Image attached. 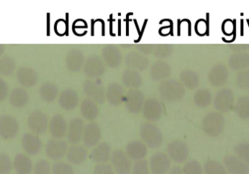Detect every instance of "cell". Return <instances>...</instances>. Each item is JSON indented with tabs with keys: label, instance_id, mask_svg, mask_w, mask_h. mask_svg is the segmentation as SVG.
Segmentation results:
<instances>
[{
	"label": "cell",
	"instance_id": "obj_1",
	"mask_svg": "<svg viewBox=\"0 0 249 174\" xmlns=\"http://www.w3.org/2000/svg\"><path fill=\"white\" fill-rule=\"evenodd\" d=\"M158 91L164 100L169 102L181 100L185 93L182 83L176 80H164L161 82L158 87Z\"/></svg>",
	"mask_w": 249,
	"mask_h": 174
},
{
	"label": "cell",
	"instance_id": "obj_2",
	"mask_svg": "<svg viewBox=\"0 0 249 174\" xmlns=\"http://www.w3.org/2000/svg\"><path fill=\"white\" fill-rule=\"evenodd\" d=\"M140 137L142 141L149 148H158L163 141L162 131L152 122L142 124L140 128Z\"/></svg>",
	"mask_w": 249,
	"mask_h": 174
},
{
	"label": "cell",
	"instance_id": "obj_3",
	"mask_svg": "<svg viewBox=\"0 0 249 174\" xmlns=\"http://www.w3.org/2000/svg\"><path fill=\"white\" fill-rule=\"evenodd\" d=\"M83 71L90 79H99L106 72V64L102 58L96 54H92L85 61Z\"/></svg>",
	"mask_w": 249,
	"mask_h": 174
},
{
	"label": "cell",
	"instance_id": "obj_4",
	"mask_svg": "<svg viewBox=\"0 0 249 174\" xmlns=\"http://www.w3.org/2000/svg\"><path fill=\"white\" fill-rule=\"evenodd\" d=\"M83 91L88 99H91L96 103L103 104L106 100V90L99 80L91 79L86 80L83 83Z\"/></svg>",
	"mask_w": 249,
	"mask_h": 174
},
{
	"label": "cell",
	"instance_id": "obj_5",
	"mask_svg": "<svg viewBox=\"0 0 249 174\" xmlns=\"http://www.w3.org/2000/svg\"><path fill=\"white\" fill-rule=\"evenodd\" d=\"M48 118L46 114L41 110H35L28 117L27 125L33 134L42 135L48 128Z\"/></svg>",
	"mask_w": 249,
	"mask_h": 174
},
{
	"label": "cell",
	"instance_id": "obj_6",
	"mask_svg": "<svg viewBox=\"0 0 249 174\" xmlns=\"http://www.w3.org/2000/svg\"><path fill=\"white\" fill-rule=\"evenodd\" d=\"M168 157L177 163H183L188 158L190 155L188 146L182 140H174L167 147Z\"/></svg>",
	"mask_w": 249,
	"mask_h": 174
},
{
	"label": "cell",
	"instance_id": "obj_7",
	"mask_svg": "<svg viewBox=\"0 0 249 174\" xmlns=\"http://www.w3.org/2000/svg\"><path fill=\"white\" fill-rule=\"evenodd\" d=\"M145 97L143 92L138 89H130L124 95L126 109L131 114H138L143 109Z\"/></svg>",
	"mask_w": 249,
	"mask_h": 174
},
{
	"label": "cell",
	"instance_id": "obj_8",
	"mask_svg": "<svg viewBox=\"0 0 249 174\" xmlns=\"http://www.w3.org/2000/svg\"><path fill=\"white\" fill-rule=\"evenodd\" d=\"M149 166L152 174H167L171 169V160L165 153L157 152L151 157Z\"/></svg>",
	"mask_w": 249,
	"mask_h": 174
},
{
	"label": "cell",
	"instance_id": "obj_9",
	"mask_svg": "<svg viewBox=\"0 0 249 174\" xmlns=\"http://www.w3.org/2000/svg\"><path fill=\"white\" fill-rule=\"evenodd\" d=\"M111 163L117 174H130L131 173V160L121 150H115L111 156Z\"/></svg>",
	"mask_w": 249,
	"mask_h": 174
},
{
	"label": "cell",
	"instance_id": "obj_10",
	"mask_svg": "<svg viewBox=\"0 0 249 174\" xmlns=\"http://www.w3.org/2000/svg\"><path fill=\"white\" fill-rule=\"evenodd\" d=\"M164 110L165 108L162 102L156 99H149L145 101L142 109L143 118L146 121L152 122H155L161 119L163 116Z\"/></svg>",
	"mask_w": 249,
	"mask_h": 174
},
{
	"label": "cell",
	"instance_id": "obj_11",
	"mask_svg": "<svg viewBox=\"0 0 249 174\" xmlns=\"http://www.w3.org/2000/svg\"><path fill=\"white\" fill-rule=\"evenodd\" d=\"M19 123L15 117L3 115L0 117V137L5 140L11 139L17 136Z\"/></svg>",
	"mask_w": 249,
	"mask_h": 174
},
{
	"label": "cell",
	"instance_id": "obj_12",
	"mask_svg": "<svg viewBox=\"0 0 249 174\" xmlns=\"http://www.w3.org/2000/svg\"><path fill=\"white\" fill-rule=\"evenodd\" d=\"M102 139V130L99 124L96 122H90L85 125L83 131V141L85 147H95L100 142Z\"/></svg>",
	"mask_w": 249,
	"mask_h": 174
},
{
	"label": "cell",
	"instance_id": "obj_13",
	"mask_svg": "<svg viewBox=\"0 0 249 174\" xmlns=\"http://www.w3.org/2000/svg\"><path fill=\"white\" fill-rule=\"evenodd\" d=\"M68 144L62 139H52L45 145V154L53 160H59L67 155Z\"/></svg>",
	"mask_w": 249,
	"mask_h": 174
},
{
	"label": "cell",
	"instance_id": "obj_14",
	"mask_svg": "<svg viewBox=\"0 0 249 174\" xmlns=\"http://www.w3.org/2000/svg\"><path fill=\"white\" fill-rule=\"evenodd\" d=\"M102 56L105 64L111 68H118L123 62L122 52L116 45H107L104 46Z\"/></svg>",
	"mask_w": 249,
	"mask_h": 174
},
{
	"label": "cell",
	"instance_id": "obj_15",
	"mask_svg": "<svg viewBox=\"0 0 249 174\" xmlns=\"http://www.w3.org/2000/svg\"><path fill=\"white\" fill-rule=\"evenodd\" d=\"M50 134L56 139H61L67 135L68 125L67 121L63 115H54L48 124Z\"/></svg>",
	"mask_w": 249,
	"mask_h": 174
},
{
	"label": "cell",
	"instance_id": "obj_16",
	"mask_svg": "<svg viewBox=\"0 0 249 174\" xmlns=\"http://www.w3.org/2000/svg\"><path fill=\"white\" fill-rule=\"evenodd\" d=\"M84 128V121L82 118H74L71 120L67 133V139L70 144L74 145L81 141Z\"/></svg>",
	"mask_w": 249,
	"mask_h": 174
},
{
	"label": "cell",
	"instance_id": "obj_17",
	"mask_svg": "<svg viewBox=\"0 0 249 174\" xmlns=\"http://www.w3.org/2000/svg\"><path fill=\"white\" fill-rule=\"evenodd\" d=\"M21 146L28 155L36 156L42 150V142L38 135L32 133H26L22 137Z\"/></svg>",
	"mask_w": 249,
	"mask_h": 174
},
{
	"label": "cell",
	"instance_id": "obj_18",
	"mask_svg": "<svg viewBox=\"0 0 249 174\" xmlns=\"http://www.w3.org/2000/svg\"><path fill=\"white\" fill-rule=\"evenodd\" d=\"M85 55L79 48H72L67 52L65 58L66 66L71 71H80L84 67Z\"/></svg>",
	"mask_w": 249,
	"mask_h": 174
},
{
	"label": "cell",
	"instance_id": "obj_19",
	"mask_svg": "<svg viewBox=\"0 0 249 174\" xmlns=\"http://www.w3.org/2000/svg\"><path fill=\"white\" fill-rule=\"evenodd\" d=\"M125 64L130 70L135 71H143L149 65V60L147 57L139 52H128L124 58Z\"/></svg>",
	"mask_w": 249,
	"mask_h": 174
},
{
	"label": "cell",
	"instance_id": "obj_20",
	"mask_svg": "<svg viewBox=\"0 0 249 174\" xmlns=\"http://www.w3.org/2000/svg\"><path fill=\"white\" fill-rule=\"evenodd\" d=\"M148 150L146 144L140 140H133L130 141L126 146L125 153L130 160L139 161L143 160L146 155Z\"/></svg>",
	"mask_w": 249,
	"mask_h": 174
},
{
	"label": "cell",
	"instance_id": "obj_21",
	"mask_svg": "<svg viewBox=\"0 0 249 174\" xmlns=\"http://www.w3.org/2000/svg\"><path fill=\"white\" fill-rule=\"evenodd\" d=\"M78 104V94L73 89H65L58 96V104L64 110H73L77 107Z\"/></svg>",
	"mask_w": 249,
	"mask_h": 174
},
{
	"label": "cell",
	"instance_id": "obj_22",
	"mask_svg": "<svg viewBox=\"0 0 249 174\" xmlns=\"http://www.w3.org/2000/svg\"><path fill=\"white\" fill-rule=\"evenodd\" d=\"M16 78L23 87H30L37 83L39 75L34 69L30 67H20L16 73Z\"/></svg>",
	"mask_w": 249,
	"mask_h": 174
},
{
	"label": "cell",
	"instance_id": "obj_23",
	"mask_svg": "<svg viewBox=\"0 0 249 174\" xmlns=\"http://www.w3.org/2000/svg\"><path fill=\"white\" fill-rule=\"evenodd\" d=\"M112 156L110 146L106 142L99 143L93 148L90 153V157L93 163L96 164L107 163Z\"/></svg>",
	"mask_w": 249,
	"mask_h": 174
},
{
	"label": "cell",
	"instance_id": "obj_24",
	"mask_svg": "<svg viewBox=\"0 0 249 174\" xmlns=\"http://www.w3.org/2000/svg\"><path fill=\"white\" fill-rule=\"evenodd\" d=\"M124 87L118 83H112L106 90V99L112 106H118L124 103Z\"/></svg>",
	"mask_w": 249,
	"mask_h": 174
},
{
	"label": "cell",
	"instance_id": "obj_25",
	"mask_svg": "<svg viewBox=\"0 0 249 174\" xmlns=\"http://www.w3.org/2000/svg\"><path fill=\"white\" fill-rule=\"evenodd\" d=\"M66 156L71 164L81 165L87 160L89 153L85 146L74 144L68 149Z\"/></svg>",
	"mask_w": 249,
	"mask_h": 174
},
{
	"label": "cell",
	"instance_id": "obj_26",
	"mask_svg": "<svg viewBox=\"0 0 249 174\" xmlns=\"http://www.w3.org/2000/svg\"><path fill=\"white\" fill-rule=\"evenodd\" d=\"M171 72V66L162 60L157 61L151 67V77L154 81H164L170 77Z\"/></svg>",
	"mask_w": 249,
	"mask_h": 174
},
{
	"label": "cell",
	"instance_id": "obj_27",
	"mask_svg": "<svg viewBox=\"0 0 249 174\" xmlns=\"http://www.w3.org/2000/svg\"><path fill=\"white\" fill-rule=\"evenodd\" d=\"M13 169L17 174H31L33 172V163L29 156L20 153L15 157Z\"/></svg>",
	"mask_w": 249,
	"mask_h": 174
},
{
	"label": "cell",
	"instance_id": "obj_28",
	"mask_svg": "<svg viewBox=\"0 0 249 174\" xmlns=\"http://www.w3.org/2000/svg\"><path fill=\"white\" fill-rule=\"evenodd\" d=\"M227 172L231 174H249V166L239 157H230L225 159Z\"/></svg>",
	"mask_w": 249,
	"mask_h": 174
},
{
	"label": "cell",
	"instance_id": "obj_29",
	"mask_svg": "<svg viewBox=\"0 0 249 174\" xmlns=\"http://www.w3.org/2000/svg\"><path fill=\"white\" fill-rule=\"evenodd\" d=\"M80 112L83 118L88 121H93L99 116V106L94 101L86 98L80 104Z\"/></svg>",
	"mask_w": 249,
	"mask_h": 174
},
{
	"label": "cell",
	"instance_id": "obj_30",
	"mask_svg": "<svg viewBox=\"0 0 249 174\" xmlns=\"http://www.w3.org/2000/svg\"><path fill=\"white\" fill-rule=\"evenodd\" d=\"M29 101L27 91L23 87H15L10 94L9 102L16 108H21L26 106Z\"/></svg>",
	"mask_w": 249,
	"mask_h": 174
},
{
	"label": "cell",
	"instance_id": "obj_31",
	"mask_svg": "<svg viewBox=\"0 0 249 174\" xmlns=\"http://www.w3.org/2000/svg\"><path fill=\"white\" fill-rule=\"evenodd\" d=\"M122 81L126 87L130 89L139 88L143 84V78L140 73L130 69L123 73Z\"/></svg>",
	"mask_w": 249,
	"mask_h": 174
},
{
	"label": "cell",
	"instance_id": "obj_32",
	"mask_svg": "<svg viewBox=\"0 0 249 174\" xmlns=\"http://www.w3.org/2000/svg\"><path fill=\"white\" fill-rule=\"evenodd\" d=\"M203 128L206 134L212 137H216L222 132L223 122L216 117H207L203 121Z\"/></svg>",
	"mask_w": 249,
	"mask_h": 174
},
{
	"label": "cell",
	"instance_id": "obj_33",
	"mask_svg": "<svg viewBox=\"0 0 249 174\" xmlns=\"http://www.w3.org/2000/svg\"><path fill=\"white\" fill-rule=\"evenodd\" d=\"M39 96L45 102H52L58 95V86L52 82H46L39 89Z\"/></svg>",
	"mask_w": 249,
	"mask_h": 174
},
{
	"label": "cell",
	"instance_id": "obj_34",
	"mask_svg": "<svg viewBox=\"0 0 249 174\" xmlns=\"http://www.w3.org/2000/svg\"><path fill=\"white\" fill-rule=\"evenodd\" d=\"M16 68V61L11 56L5 55L0 58V74L1 75H11L14 72Z\"/></svg>",
	"mask_w": 249,
	"mask_h": 174
},
{
	"label": "cell",
	"instance_id": "obj_35",
	"mask_svg": "<svg viewBox=\"0 0 249 174\" xmlns=\"http://www.w3.org/2000/svg\"><path fill=\"white\" fill-rule=\"evenodd\" d=\"M182 85L190 89H193L197 87L198 84V77L194 71L191 70H184L180 74Z\"/></svg>",
	"mask_w": 249,
	"mask_h": 174
},
{
	"label": "cell",
	"instance_id": "obj_36",
	"mask_svg": "<svg viewBox=\"0 0 249 174\" xmlns=\"http://www.w3.org/2000/svg\"><path fill=\"white\" fill-rule=\"evenodd\" d=\"M174 48L172 45L168 44H160V45H153L152 49V55H155L157 58H167L172 55Z\"/></svg>",
	"mask_w": 249,
	"mask_h": 174
},
{
	"label": "cell",
	"instance_id": "obj_37",
	"mask_svg": "<svg viewBox=\"0 0 249 174\" xmlns=\"http://www.w3.org/2000/svg\"><path fill=\"white\" fill-rule=\"evenodd\" d=\"M205 174H228L226 169L219 162L215 160L208 161L204 166Z\"/></svg>",
	"mask_w": 249,
	"mask_h": 174
},
{
	"label": "cell",
	"instance_id": "obj_38",
	"mask_svg": "<svg viewBox=\"0 0 249 174\" xmlns=\"http://www.w3.org/2000/svg\"><path fill=\"white\" fill-rule=\"evenodd\" d=\"M52 174H74V171L70 163L58 161L53 164Z\"/></svg>",
	"mask_w": 249,
	"mask_h": 174
},
{
	"label": "cell",
	"instance_id": "obj_39",
	"mask_svg": "<svg viewBox=\"0 0 249 174\" xmlns=\"http://www.w3.org/2000/svg\"><path fill=\"white\" fill-rule=\"evenodd\" d=\"M33 174H52V167L45 159L38 160L33 169Z\"/></svg>",
	"mask_w": 249,
	"mask_h": 174
},
{
	"label": "cell",
	"instance_id": "obj_40",
	"mask_svg": "<svg viewBox=\"0 0 249 174\" xmlns=\"http://www.w3.org/2000/svg\"><path fill=\"white\" fill-rule=\"evenodd\" d=\"M182 172L183 174H203V169L201 165L196 160L187 162L184 165Z\"/></svg>",
	"mask_w": 249,
	"mask_h": 174
},
{
	"label": "cell",
	"instance_id": "obj_41",
	"mask_svg": "<svg viewBox=\"0 0 249 174\" xmlns=\"http://www.w3.org/2000/svg\"><path fill=\"white\" fill-rule=\"evenodd\" d=\"M13 168L10 157L5 153H0V174H8Z\"/></svg>",
	"mask_w": 249,
	"mask_h": 174
},
{
	"label": "cell",
	"instance_id": "obj_42",
	"mask_svg": "<svg viewBox=\"0 0 249 174\" xmlns=\"http://www.w3.org/2000/svg\"><path fill=\"white\" fill-rule=\"evenodd\" d=\"M131 174H151L149 164L145 160L135 162L132 166Z\"/></svg>",
	"mask_w": 249,
	"mask_h": 174
},
{
	"label": "cell",
	"instance_id": "obj_43",
	"mask_svg": "<svg viewBox=\"0 0 249 174\" xmlns=\"http://www.w3.org/2000/svg\"><path fill=\"white\" fill-rule=\"evenodd\" d=\"M238 157L245 163H249V144H241L235 149Z\"/></svg>",
	"mask_w": 249,
	"mask_h": 174
},
{
	"label": "cell",
	"instance_id": "obj_44",
	"mask_svg": "<svg viewBox=\"0 0 249 174\" xmlns=\"http://www.w3.org/2000/svg\"><path fill=\"white\" fill-rule=\"evenodd\" d=\"M93 174H116V173L111 165L108 163H102L95 166Z\"/></svg>",
	"mask_w": 249,
	"mask_h": 174
},
{
	"label": "cell",
	"instance_id": "obj_45",
	"mask_svg": "<svg viewBox=\"0 0 249 174\" xmlns=\"http://www.w3.org/2000/svg\"><path fill=\"white\" fill-rule=\"evenodd\" d=\"M8 94V85L4 79L0 77V102H2Z\"/></svg>",
	"mask_w": 249,
	"mask_h": 174
},
{
	"label": "cell",
	"instance_id": "obj_46",
	"mask_svg": "<svg viewBox=\"0 0 249 174\" xmlns=\"http://www.w3.org/2000/svg\"><path fill=\"white\" fill-rule=\"evenodd\" d=\"M55 30L57 35H64L67 31V23H66L65 20L63 19L57 20L55 24Z\"/></svg>",
	"mask_w": 249,
	"mask_h": 174
},
{
	"label": "cell",
	"instance_id": "obj_47",
	"mask_svg": "<svg viewBox=\"0 0 249 174\" xmlns=\"http://www.w3.org/2000/svg\"><path fill=\"white\" fill-rule=\"evenodd\" d=\"M73 31H75L76 29H87L88 23L86 20L83 19H77L74 20V23L72 25Z\"/></svg>",
	"mask_w": 249,
	"mask_h": 174
},
{
	"label": "cell",
	"instance_id": "obj_48",
	"mask_svg": "<svg viewBox=\"0 0 249 174\" xmlns=\"http://www.w3.org/2000/svg\"><path fill=\"white\" fill-rule=\"evenodd\" d=\"M152 49H153V45H142L139 47V51L143 55V54L145 55L152 54Z\"/></svg>",
	"mask_w": 249,
	"mask_h": 174
},
{
	"label": "cell",
	"instance_id": "obj_49",
	"mask_svg": "<svg viewBox=\"0 0 249 174\" xmlns=\"http://www.w3.org/2000/svg\"><path fill=\"white\" fill-rule=\"evenodd\" d=\"M171 30H172V26H163V27H162L160 29H159V34L160 35H162V36H167V35H169V33L171 32Z\"/></svg>",
	"mask_w": 249,
	"mask_h": 174
},
{
	"label": "cell",
	"instance_id": "obj_50",
	"mask_svg": "<svg viewBox=\"0 0 249 174\" xmlns=\"http://www.w3.org/2000/svg\"><path fill=\"white\" fill-rule=\"evenodd\" d=\"M167 174H183L182 169L178 166H174L172 169H170Z\"/></svg>",
	"mask_w": 249,
	"mask_h": 174
},
{
	"label": "cell",
	"instance_id": "obj_51",
	"mask_svg": "<svg viewBox=\"0 0 249 174\" xmlns=\"http://www.w3.org/2000/svg\"><path fill=\"white\" fill-rule=\"evenodd\" d=\"M4 50H5V47L4 45H0V57L1 56L3 53H4Z\"/></svg>",
	"mask_w": 249,
	"mask_h": 174
}]
</instances>
